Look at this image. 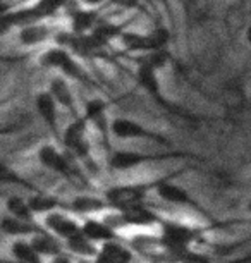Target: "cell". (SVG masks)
<instances>
[{"label": "cell", "instance_id": "obj_1", "mask_svg": "<svg viewBox=\"0 0 251 263\" xmlns=\"http://www.w3.org/2000/svg\"><path fill=\"white\" fill-rule=\"evenodd\" d=\"M86 119L76 117L72 124H69L67 129L62 135V143L69 152H72L76 157L85 158V160L91 162L90 158V145L86 141Z\"/></svg>", "mask_w": 251, "mask_h": 263}, {"label": "cell", "instance_id": "obj_2", "mask_svg": "<svg viewBox=\"0 0 251 263\" xmlns=\"http://www.w3.org/2000/svg\"><path fill=\"white\" fill-rule=\"evenodd\" d=\"M162 224V242L176 253H183L196 239L198 232L188 226L177 222H160Z\"/></svg>", "mask_w": 251, "mask_h": 263}, {"label": "cell", "instance_id": "obj_3", "mask_svg": "<svg viewBox=\"0 0 251 263\" xmlns=\"http://www.w3.org/2000/svg\"><path fill=\"white\" fill-rule=\"evenodd\" d=\"M146 191H148V186H145V184L110 187V190L105 193V201L109 206H114L121 212L127 206L140 205L141 200L146 195Z\"/></svg>", "mask_w": 251, "mask_h": 263}, {"label": "cell", "instance_id": "obj_4", "mask_svg": "<svg viewBox=\"0 0 251 263\" xmlns=\"http://www.w3.org/2000/svg\"><path fill=\"white\" fill-rule=\"evenodd\" d=\"M109 131L119 140H155L160 143H167L165 138L146 129L141 124L131 121V119H115L109 124Z\"/></svg>", "mask_w": 251, "mask_h": 263}, {"label": "cell", "instance_id": "obj_5", "mask_svg": "<svg viewBox=\"0 0 251 263\" xmlns=\"http://www.w3.org/2000/svg\"><path fill=\"white\" fill-rule=\"evenodd\" d=\"M40 62L43 64V66H47V67L61 69L66 76H71V78H76V79L83 78L81 67L78 66L74 61H72V57L69 55L64 48H50V50H47L42 55Z\"/></svg>", "mask_w": 251, "mask_h": 263}, {"label": "cell", "instance_id": "obj_6", "mask_svg": "<svg viewBox=\"0 0 251 263\" xmlns=\"http://www.w3.org/2000/svg\"><path fill=\"white\" fill-rule=\"evenodd\" d=\"M38 160L43 167L50 168V171L61 174V176H74V168H72L71 158L64 155L52 145H43L38 152Z\"/></svg>", "mask_w": 251, "mask_h": 263}, {"label": "cell", "instance_id": "obj_7", "mask_svg": "<svg viewBox=\"0 0 251 263\" xmlns=\"http://www.w3.org/2000/svg\"><path fill=\"white\" fill-rule=\"evenodd\" d=\"M170 158V155H145L138 152H115L110 157V167L115 171H129L138 165H143L146 162H157Z\"/></svg>", "mask_w": 251, "mask_h": 263}, {"label": "cell", "instance_id": "obj_8", "mask_svg": "<svg viewBox=\"0 0 251 263\" xmlns=\"http://www.w3.org/2000/svg\"><path fill=\"white\" fill-rule=\"evenodd\" d=\"M45 226L48 231H52V234L62 239H69L78 232H81V226L76 220H72L71 217L64 215V213L52 212L45 217Z\"/></svg>", "mask_w": 251, "mask_h": 263}, {"label": "cell", "instance_id": "obj_9", "mask_svg": "<svg viewBox=\"0 0 251 263\" xmlns=\"http://www.w3.org/2000/svg\"><path fill=\"white\" fill-rule=\"evenodd\" d=\"M121 217L124 220V224H129V226H153V224H160V218L155 215L150 208L143 206V203L140 205H132V206H127L124 210H121Z\"/></svg>", "mask_w": 251, "mask_h": 263}, {"label": "cell", "instance_id": "obj_10", "mask_svg": "<svg viewBox=\"0 0 251 263\" xmlns=\"http://www.w3.org/2000/svg\"><path fill=\"white\" fill-rule=\"evenodd\" d=\"M81 234L91 242H109L115 239L114 229L110 226H107L105 222L95 220V218H88L86 222H83Z\"/></svg>", "mask_w": 251, "mask_h": 263}, {"label": "cell", "instance_id": "obj_11", "mask_svg": "<svg viewBox=\"0 0 251 263\" xmlns=\"http://www.w3.org/2000/svg\"><path fill=\"white\" fill-rule=\"evenodd\" d=\"M95 263H131V253L115 241L103 242L95 255Z\"/></svg>", "mask_w": 251, "mask_h": 263}, {"label": "cell", "instance_id": "obj_12", "mask_svg": "<svg viewBox=\"0 0 251 263\" xmlns=\"http://www.w3.org/2000/svg\"><path fill=\"white\" fill-rule=\"evenodd\" d=\"M155 187H157V195H159V198H162V200L167 203H172V205L196 206L184 187L176 186V184H172V182H159Z\"/></svg>", "mask_w": 251, "mask_h": 263}, {"label": "cell", "instance_id": "obj_13", "mask_svg": "<svg viewBox=\"0 0 251 263\" xmlns=\"http://www.w3.org/2000/svg\"><path fill=\"white\" fill-rule=\"evenodd\" d=\"M48 93L52 95V98L55 100L57 105L66 107L67 110H71L72 114H76V102H74V95H72V90L69 86V83L64 78H55L50 83V90Z\"/></svg>", "mask_w": 251, "mask_h": 263}, {"label": "cell", "instance_id": "obj_14", "mask_svg": "<svg viewBox=\"0 0 251 263\" xmlns=\"http://www.w3.org/2000/svg\"><path fill=\"white\" fill-rule=\"evenodd\" d=\"M36 110L40 114V117L45 121V124L52 129L57 135V117H59V110H57V103L52 98V95L48 91H43L36 97Z\"/></svg>", "mask_w": 251, "mask_h": 263}, {"label": "cell", "instance_id": "obj_15", "mask_svg": "<svg viewBox=\"0 0 251 263\" xmlns=\"http://www.w3.org/2000/svg\"><path fill=\"white\" fill-rule=\"evenodd\" d=\"M86 121H91L96 126V129H100L102 135L107 136L109 135V119H107V107L102 100H91L86 105Z\"/></svg>", "mask_w": 251, "mask_h": 263}, {"label": "cell", "instance_id": "obj_16", "mask_svg": "<svg viewBox=\"0 0 251 263\" xmlns=\"http://www.w3.org/2000/svg\"><path fill=\"white\" fill-rule=\"evenodd\" d=\"M0 229H2L6 234L9 236H34L38 232H42V229H38L33 222H26V220H19V218L14 217H7L0 222Z\"/></svg>", "mask_w": 251, "mask_h": 263}, {"label": "cell", "instance_id": "obj_17", "mask_svg": "<svg viewBox=\"0 0 251 263\" xmlns=\"http://www.w3.org/2000/svg\"><path fill=\"white\" fill-rule=\"evenodd\" d=\"M29 245L33 246V250L40 256H57L61 255V245L55 237L45 234V231L38 232V234L31 236Z\"/></svg>", "mask_w": 251, "mask_h": 263}, {"label": "cell", "instance_id": "obj_18", "mask_svg": "<svg viewBox=\"0 0 251 263\" xmlns=\"http://www.w3.org/2000/svg\"><path fill=\"white\" fill-rule=\"evenodd\" d=\"M50 36V29L45 24H28V26L21 28V33H19V40H21L23 45H38V43L45 42V40Z\"/></svg>", "mask_w": 251, "mask_h": 263}, {"label": "cell", "instance_id": "obj_19", "mask_svg": "<svg viewBox=\"0 0 251 263\" xmlns=\"http://www.w3.org/2000/svg\"><path fill=\"white\" fill-rule=\"evenodd\" d=\"M26 203L33 215H36V213H45V215H48V213L57 212L61 208V201L55 200L53 196L43 195V193H38V195L31 196L29 200H26Z\"/></svg>", "mask_w": 251, "mask_h": 263}, {"label": "cell", "instance_id": "obj_20", "mask_svg": "<svg viewBox=\"0 0 251 263\" xmlns=\"http://www.w3.org/2000/svg\"><path fill=\"white\" fill-rule=\"evenodd\" d=\"M11 251H12V256L16 258L19 263H42V256L33 250L29 241H24V239L14 241Z\"/></svg>", "mask_w": 251, "mask_h": 263}, {"label": "cell", "instance_id": "obj_21", "mask_svg": "<svg viewBox=\"0 0 251 263\" xmlns=\"http://www.w3.org/2000/svg\"><path fill=\"white\" fill-rule=\"evenodd\" d=\"M67 242V248L71 250L74 255H80V256H95L98 248H95V245L86 239L85 236L81 234V232H78V234H74L72 237H69V239H66Z\"/></svg>", "mask_w": 251, "mask_h": 263}, {"label": "cell", "instance_id": "obj_22", "mask_svg": "<svg viewBox=\"0 0 251 263\" xmlns=\"http://www.w3.org/2000/svg\"><path fill=\"white\" fill-rule=\"evenodd\" d=\"M96 21V12L95 11H76L72 14L71 26L74 34H85L86 31L95 26Z\"/></svg>", "mask_w": 251, "mask_h": 263}, {"label": "cell", "instance_id": "obj_23", "mask_svg": "<svg viewBox=\"0 0 251 263\" xmlns=\"http://www.w3.org/2000/svg\"><path fill=\"white\" fill-rule=\"evenodd\" d=\"M107 206L109 205H107L105 200H98V198H93V196H80V198H76L71 205V208L76 213H86V215L102 212L103 208H107Z\"/></svg>", "mask_w": 251, "mask_h": 263}, {"label": "cell", "instance_id": "obj_24", "mask_svg": "<svg viewBox=\"0 0 251 263\" xmlns=\"http://www.w3.org/2000/svg\"><path fill=\"white\" fill-rule=\"evenodd\" d=\"M138 81L146 91L150 93L151 97H157L160 98V84H159V79H157V71L150 67H145V66H140L138 69Z\"/></svg>", "mask_w": 251, "mask_h": 263}, {"label": "cell", "instance_id": "obj_25", "mask_svg": "<svg viewBox=\"0 0 251 263\" xmlns=\"http://www.w3.org/2000/svg\"><path fill=\"white\" fill-rule=\"evenodd\" d=\"M7 212L11 213V217L19 218V220H26L31 222L33 220V213L29 210L26 200H23L21 196H11L7 200Z\"/></svg>", "mask_w": 251, "mask_h": 263}, {"label": "cell", "instance_id": "obj_26", "mask_svg": "<svg viewBox=\"0 0 251 263\" xmlns=\"http://www.w3.org/2000/svg\"><path fill=\"white\" fill-rule=\"evenodd\" d=\"M67 2L69 0H40L34 9H36L43 17H47V16H50V14L55 12L59 7L66 6Z\"/></svg>", "mask_w": 251, "mask_h": 263}, {"label": "cell", "instance_id": "obj_27", "mask_svg": "<svg viewBox=\"0 0 251 263\" xmlns=\"http://www.w3.org/2000/svg\"><path fill=\"white\" fill-rule=\"evenodd\" d=\"M0 182H6V184H24L21 177L4 162H0Z\"/></svg>", "mask_w": 251, "mask_h": 263}, {"label": "cell", "instance_id": "obj_28", "mask_svg": "<svg viewBox=\"0 0 251 263\" xmlns=\"http://www.w3.org/2000/svg\"><path fill=\"white\" fill-rule=\"evenodd\" d=\"M12 28H14V21L11 16V11L6 14H0V36H2V34H7Z\"/></svg>", "mask_w": 251, "mask_h": 263}, {"label": "cell", "instance_id": "obj_29", "mask_svg": "<svg viewBox=\"0 0 251 263\" xmlns=\"http://www.w3.org/2000/svg\"><path fill=\"white\" fill-rule=\"evenodd\" d=\"M85 4H88V6H98V4H102L103 0H83Z\"/></svg>", "mask_w": 251, "mask_h": 263}, {"label": "cell", "instance_id": "obj_30", "mask_svg": "<svg viewBox=\"0 0 251 263\" xmlns=\"http://www.w3.org/2000/svg\"><path fill=\"white\" fill-rule=\"evenodd\" d=\"M157 2H162V4H167V0H157Z\"/></svg>", "mask_w": 251, "mask_h": 263}]
</instances>
